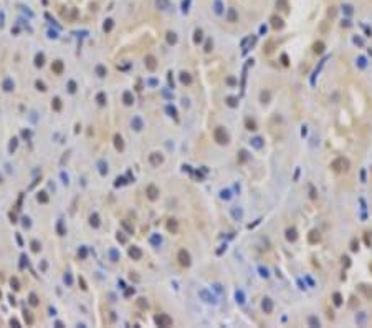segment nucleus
<instances>
[{
	"instance_id": "obj_1",
	"label": "nucleus",
	"mask_w": 372,
	"mask_h": 328,
	"mask_svg": "<svg viewBox=\"0 0 372 328\" xmlns=\"http://www.w3.org/2000/svg\"><path fill=\"white\" fill-rule=\"evenodd\" d=\"M349 168H351V163H349L347 157H336V159L331 163V169H332L334 173H337V174L347 173Z\"/></svg>"
},
{
	"instance_id": "obj_2",
	"label": "nucleus",
	"mask_w": 372,
	"mask_h": 328,
	"mask_svg": "<svg viewBox=\"0 0 372 328\" xmlns=\"http://www.w3.org/2000/svg\"><path fill=\"white\" fill-rule=\"evenodd\" d=\"M213 139L217 141L218 144H222V146H225V144H228V133L225 131V128H215L213 129Z\"/></svg>"
},
{
	"instance_id": "obj_3",
	"label": "nucleus",
	"mask_w": 372,
	"mask_h": 328,
	"mask_svg": "<svg viewBox=\"0 0 372 328\" xmlns=\"http://www.w3.org/2000/svg\"><path fill=\"white\" fill-rule=\"evenodd\" d=\"M154 321H155L157 327H162V328L172 327V318L167 315V313H159V315L154 318Z\"/></svg>"
},
{
	"instance_id": "obj_4",
	"label": "nucleus",
	"mask_w": 372,
	"mask_h": 328,
	"mask_svg": "<svg viewBox=\"0 0 372 328\" xmlns=\"http://www.w3.org/2000/svg\"><path fill=\"white\" fill-rule=\"evenodd\" d=\"M177 260L182 267H189L190 265V254L185 250V249H180L179 254H177Z\"/></svg>"
},
{
	"instance_id": "obj_5",
	"label": "nucleus",
	"mask_w": 372,
	"mask_h": 328,
	"mask_svg": "<svg viewBox=\"0 0 372 328\" xmlns=\"http://www.w3.org/2000/svg\"><path fill=\"white\" fill-rule=\"evenodd\" d=\"M146 196H147V199L149 201H155V199L159 197V189L155 187V186H147L146 187Z\"/></svg>"
},
{
	"instance_id": "obj_6",
	"label": "nucleus",
	"mask_w": 372,
	"mask_h": 328,
	"mask_svg": "<svg viewBox=\"0 0 372 328\" xmlns=\"http://www.w3.org/2000/svg\"><path fill=\"white\" fill-rule=\"evenodd\" d=\"M149 161H151V164L154 166V168H159L160 164L164 163V157H162V154H159V152H152V154L149 156Z\"/></svg>"
},
{
	"instance_id": "obj_7",
	"label": "nucleus",
	"mask_w": 372,
	"mask_h": 328,
	"mask_svg": "<svg viewBox=\"0 0 372 328\" xmlns=\"http://www.w3.org/2000/svg\"><path fill=\"white\" fill-rule=\"evenodd\" d=\"M146 68L149 70V72H154L155 68H157V60H155L152 55H147L146 56Z\"/></svg>"
},
{
	"instance_id": "obj_8",
	"label": "nucleus",
	"mask_w": 372,
	"mask_h": 328,
	"mask_svg": "<svg viewBox=\"0 0 372 328\" xmlns=\"http://www.w3.org/2000/svg\"><path fill=\"white\" fill-rule=\"evenodd\" d=\"M270 22H271V27H273L275 30H281V28L284 27L283 18H281V17H278V15H273V17H271V20H270Z\"/></svg>"
},
{
	"instance_id": "obj_9",
	"label": "nucleus",
	"mask_w": 372,
	"mask_h": 328,
	"mask_svg": "<svg viewBox=\"0 0 372 328\" xmlns=\"http://www.w3.org/2000/svg\"><path fill=\"white\" fill-rule=\"evenodd\" d=\"M359 290L364 293V297L367 300H372V287L371 285H366V283H360L359 285Z\"/></svg>"
},
{
	"instance_id": "obj_10",
	"label": "nucleus",
	"mask_w": 372,
	"mask_h": 328,
	"mask_svg": "<svg viewBox=\"0 0 372 328\" xmlns=\"http://www.w3.org/2000/svg\"><path fill=\"white\" fill-rule=\"evenodd\" d=\"M261 308H263L265 313H271L273 311V300L271 298H263V302H261Z\"/></svg>"
},
{
	"instance_id": "obj_11",
	"label": "nucleus",
	"mask_w": 372,
	"mask_h": 328,
	"mask_svg": "<svg viewBox=\"0 0 372 328\" xmlns=\"http://www.w3.org/2000/svg\"><path fill=\"white\" fill-rule=\"evenodd\" d=\"M227 20L230 22V23L238 22V13H237V10H235V9H228V12H227Z\"/></svg>"
},
{
	"instance_id": "obj_12",
	"label": "nucleus",
	"mask_w": 372,
	"mask_h": 328,
	"mask_svg": "<svg viewBox=\"0 0 372 328\" xmlns=\"http://www.w3.org/2000/svg\"><path fill=\"white\" fill-rule=\"evenodd\" d=\"M308 240H309V244H318L319 240H321L319 232H318V230H311L309 236H308Z\"/></svg>"
},
{
	"instance_id": "obj_13",
	"label": "nucleus",
	"mask_w": 372,
	"mask_h": 328,
	"mask_svg": "<svg viewBox=\"0 0 372 328\" xmlns=\"http://www.w3.org/2000/svg\"><path fill=\"white\" fill-rule=\"evenodd\" d=\"M129 255L132 257L134 260H139V259L142 257V252H141V249H139V247H131L129 249Z\"/></svg>"
},
{
	"instance_id": "obj_14",
	"label": "nucleus",
	"mask_w": 372,
	"mask_h": 328,
	"mask_svg": "<svg viewBox=\"0 0 372 328\" xmlns=\"http://www.w3.org/2000/svg\"><path fill=\"white\" fill-rule=\"evenodd\" d=\"M286 239H288L289 242H294V240L298 239L296 229H294V227H291V229H286Z\"/></svg>"
},
{
	"instance_id": "obj_15",
	"label": "nucleus",
	"mask_w": 372,
	"mask_h": 328,
	"mask_svg": "<svg viewBox=\"0 0 372 328\" xmlns=\"http://www.w3.org/2000/svg\"><path fill=\"white\" fill-rule=\"evenodd\" d=\"M324 48H326V45H324V43L322 42H316L313 45V51L316 55H321V53H324Z\"/></svg>"
},
{
	"instance_id": "obj_16",
	"label": "nucleus",
	"mask_w": 372,
	"mask_h": 328,
	"mask_svg": "<svg viewBox=\"0 0 372 328\" xmlns=\"http://www.w3.org/2000/svg\"><path fill=\"white\" fill-rule=\"evenodd\" d=\"M245 126L248 131H256V121L251 118H245Z\"/></svg>"
},
{
	"instance_id": "obj_17",
	"label": "nucleus",
	"mask_w": 372,
	"mask_h": 328,
	"mask_svg": "<svg viewBox=\"0 0 372 328\" xmlns=\"http://www.w3.org/2000/svg\"><path fill=\"white\" fill-rule=\"evenodd\" d=\"M114 144H116V147L119 149V151H122V149H124V143H122V138H121L119 134L114 136Z\"/></svg>"
},
{
	"instance_id": "obj_18",
	"label": "nucleus",
	"mask_w": 372,
	"mask_h": 328,
	"mask_svg": "<svg viewBox=\"0 0 372 328\" xmlns=\"http://www.w3.org/2000/svg\"><path fill=\"white\" fill-rule=\"evenodd\" d=\"M180 81H182V83L184 85H190L192 83V78H190V75H189V73H180Z\"/></svg>"
},
{
	"instance_id": "obj_19",
	"label": "nucleus",
	"mask_w": 372,
	"mask_h": 328,
	"mask_svg": "<svg viewBox=\"0 0 372 328\" xmlns=\"http://www.w3.org/2000/svg\"><path fill=\"white\" fill-rule=\"evenodd\" d=\"M167 229L172 232V234H177V220H174V219L169 220V222H167Z\"/></svg>"
},
{
	"instance_id": "obj_20",
	"label": "nucleus",
	"mask_w": 372,
	"mask_h": 328,
	"mask_svg": "<svg viewBox=\"0 0 372 328\" xmlns=\"http://www.w3.org/2000/svg\"><path fill=\"white\" fill-rule=\"evenodd\" d=\"M276 7L281 9L283 12H288V2L286 0H276Z\"/></svg>"
},
{
	"instance_id": "obj_21",
	"label": "nucleus",
	"mask_w": 372,
	"mask_h": 328,
	"mask_svg": "<svg viewBox=\"0 0 372 328\" xmlns=\"http://www.w3.org/2000/svg\"><path fill=\"white\" fill-rule=\"evenodd\" d=\"M332 302H334L336 307H341V305H342V297H341V293L336 292V293L332 295Z\"/></svg>"
},
{
	"instance_id": "obj_22",
	"label": "nucleus",
	"mask_w": 372,
	"mask_h": 328,
	"mask_svg": "<svg viewBox=\"0 0 372 328\" xmlns=\"http://www.w3.org/2000/svg\"><path fill=\"white\" fill-rule=\"evenodd\" d=\"M270 98H271V95H270V91H261V95H260V100H261V103H268L270 101Z\"/></svg>"
},
{
	"instance_id": "obj_23",
	"label": "nucleus",
	"mask_w": 372,
	"mask_h": 328,
	"mask_svg": "<svg viewBox=\"0 0 372 328\" xmlns=\"http://www.w3.org/2000/svg\"><path fill=\"white\" fill-rule=\"evenodd\" d=\"M132 101H134L132 95H131L129 91H127V93H124V103H126V105H132Z\"/></svg>"
},
{
	"instance_id": "obj_24",
	"label": "nucleus",
	"mask_w": 372,
	"mask_h": 328,
	"mask_svg": "<svg viewBox=\"0 0 372 328\" xmlns=\"http://www.w3.org/2000/svg\"><path fill=\"white\" fill-rule=\"evenodd\" d=\"M273 46H275V43H273V42H268V43H266V46H265V48H263V51H265V53H266V55H268V53H271V51L275 50Z\"/></svg>"
},
{
	"instance_id": "obj_25",
	"label": "nucleus",
	"mask_w": 372,
	"mask_h": 328,
	"mask_svg": "<svg viewBox=\"0 0 372 328\" xmlns=\"http://www.w3.org/2000/svg\"><path fill=\"white\" fill-rule=\"evenodd\" d=\"M227 105H228V106H232V108H235V106L238 105V103H237V98L228 96V98H227Z\"/></svg>"
},
{
	"instance_id": "obj_26",
	"label": "nucleus",
	"mask_w": 372,
	"mask_h": 328,
	"mask_svg": "<svg viewBox=\"0 0 372 328\" xmlns=\"http://www.w3.org/2000/svg\"><path fill=\"white\" fill-rule=\"evenodd\" d=\"M167 42H169V43H176V42H177V37H176V33H172V32H169V33H167Z\"/></svg>"
},
{
	"instance_id": "obj_27",
	"label": "nucleus",
	"mask_w": 372,
	"mask_h": 328,
	"mask_svg": "<svg viewBox=\"0 0 372 328\" xmlns=\"http://www.w3.org/2000/svg\"><path fill=\"white\" fill-rule=\"evenodd\" d=\"M202 40V30H195V37H194V42L199 43Z\"/></svg>"
},
{
	"instance_id": "obj_28",
	"label": "nucleus",
	"mask_w": 372,
	"mask_h": 328,
	"mask_svg": "<svg viewBox=\"0 0 372 328\" xmlns=\"http://www.w3.org/2000/svg\"><path fill=\"white\" fill-rule=\"evenodd\" d=\"M309 325H313V327H319V320L316 318V316H311V318H309Z\"/></svg>"
},
{
	"instance_id": "obj_29",
	"label": "nucleus",
	"mask_w": 372,
	"mask_h": 328,
	"mask_svg": "<svg viewBox=\"0 0 372 328\" xmlns=\"http://www.w3.org/2000/svg\"><path fill=\"white\" fill-rule=\"evenodd\" d=\"M91 225H94V227H98V225H99V220H98V215H91Z\"/></svg>"
},
{
	"instance_id": "obj_30",
	"label": "nucleus",
	"mask_w": 372,
	"mask_h": 328,
	"mask_svg": "<svg viewBox=\"0 0 372 328\" xmlns=\"http://www.w3.org/2000/svg\"><path fill=\"white\" fill-rule=\"evenodd\" d=\"M55 72L61 73V61H56V63H55Z\"/></svg>"
},
{
	"instance_id": "obj_31",
	"label": "nucleus",
	"mask_w": 372,
	"mask_h": 328,
	"mask_svg": "<svg viewBox=\"0 0 372 328\" xmlns=\"http://www.w3.org/2000/svg\"><path fill=\"white\" fill-rule=\"evenodd\" d=\"M122 225H124V229H126V230H127V232H131V234H132V230H134V229L131 227V225H129V224H127V222H126V220H124V222H122Z\"/></svg>"
},
{
	"instance_id": "obj_32",
	"label": "nucleus",
	"mask_w": 372,
	"mask_h": 328,
	"mask_svg": "<svg viewBox=\"0 0 372 328\" xmlns=\"http://www.w3.org/2000/svg\"><path fill=\"white\" fill-rule=\"evenodd\" d=\"M111 27H113V20H108V23H104V30H106V32H109Z\"/></svg>"
},
{
	"instance_id": "obj_33",
	"label": "nucleus",
	"mask_w": 372,
	"mask_h": 328,
	"mask_svg": "<svg viewBox=\"0 0 372 328\" xmlns=\"http://www.w3.org/2000/svg\"><path fill=\"white\" fill-rule=\"evenodd\" d=\"M357 249H359V247H357V242H355V240H352V242H351V250L357 252Z\"/></svg>"
},
{
	"instance_id": "obj_34",
	"label": "nucleus",
	"mask_w": 372,
	"mask_h": 328,
	"mask_svg": "<svg viewBox=\"0 0 372 328\" xmlns=\"http://www.w3.org/2000/svg\"><path fill=\"white\" fill-rule=\"evenodd\" d=\"M260 141H261L260 138H255V139H253V144H255L256 147H261V143H260Z\"/></svg>"
},
{
	"instance_id": "obj_35",
	"label": "nucleus",
	"mask_w": 372,
	"mask_h": 328,
	"mask_svg": "<svg viewBox=\"0 0 372 328\" xmlns=\"http://www.w3.org/2000/svg\"><path fill=\"white\" fill-rule=\"evenodd\" d=\"M210 50H212V42H210V40H209V42H207V45H205V51L209 53Z\"/></svg>"
},
{
	"instance_id": "obj_36",
	"label": "nucleus",
	"mask_w": 372,
	"mask_h": 328,
	"mask_svg": "<svg viewBox=\"0 0 372 328\" xmlns=\"http://www.w3.org/2000/svg\"><path fill=\"white\" fill-rule=\"evenodd\" d=\"M137 303L141 305L142 308H144V307H147V302H144V298H139V302H137Z\"/></svg>"
},
{
	"instance_id": "obj_37",
	"label": "nucleus",
	"mask_w": 372,
	"mask_h": 328,
	"mask_svg": "<svg viewBox=\"0 0 372 328\" xmlns=\"http://www.w3.org/2000/svg\"><path fill=\"white\" fill-rule=\"evenodd\" d=\"M327 13H329L331 17H334V15H336V9H334V7H331V9H329V12H327Z\"/></svg>"
},
{
	"instance_id": "obj_38",
	"label": "nucleus",
	"mask_w": 372,
	"mask_h": 328,
	"mask_svg": "<svg viewBox=\"0 0 372 328\" xmlns=\"http://www.w3.org/2000/svg\"><path fill=\"white\" fill-rule=\"evenodd\" d=\"M344 9H346V12L349 13V15H351V13H352V7H351V5H346Z\"/></svg>"
},
{
	"instance_id": "obj_39",
	"label": "nucleus",
	"mask_w": 372,
	"mask_h": 328,
	"mask_svg": "<svg viewBox=\"0 0 372 328\" xmlns=\"http://www.w3.org/2000/svg\"><path fill=\"white\" fill-rule=\"evenodd\" d=\"M98 100H99V103L103 105V103H104V95H99V96H98Z\"/></svg>"
},
{
	"instance_id": "obj_40",
	"label": "nucleus",
	"mask_w": 372,
	"mask_h": 328,
	"mask_svg": "<svg viewBox=\"0 0 372 328\" xmlns=\"http://www.w3.org/2000/svg\"><path fill=\"white\" fill-rule=\"evenodd\" d=\"M281 60H283L284 65H288V58H286V55H283V56H281Z\"/></svg>"
},
{
	"instance_id": "obj_41",
	"label": "nucleus",
	"mask_w": 372,
	"mask_h": 328,
	"mask_svg": "<svg viewBox=\"0 0 372 328\" xmlns=\"http://www.w3.org/2000/svg\"><path fill=\"white\" fill-rule=\"evenodd\" d=\"M98 73H99V75L103 76V75H104V68H98Z\"/></svg>"
},
{
	"instance_id": "obj_42",
	"label": "nucleus",
	"mask_w": 372,
	"mask_h": 328,
	"mask_svg": "<svg viewBox=\"0 0 372 328\" xmlns=\"http://www.w3.org/2000/svg\"><path fill=\"white\" fill-rule=\"evenodd\" d=\"M37 86H38L40 90H45V85H43V83H37Z\"/></svg>"
},
{
	"instance_id": "obj_43",
	"label": "nucleus",
	"mask_w": 372,
	"mask_h": 328,
	"mask_svg": "<svg viewBox=\"0 0 372 328\" xmlns=\"http://www.w3.org/2000/svg\"><path fill=\"white\" fill-rule=\"evenodd\" d=\"M32 303H33V305H37V298H35V295H32Z\"/></svg>"
}]
</instances>
